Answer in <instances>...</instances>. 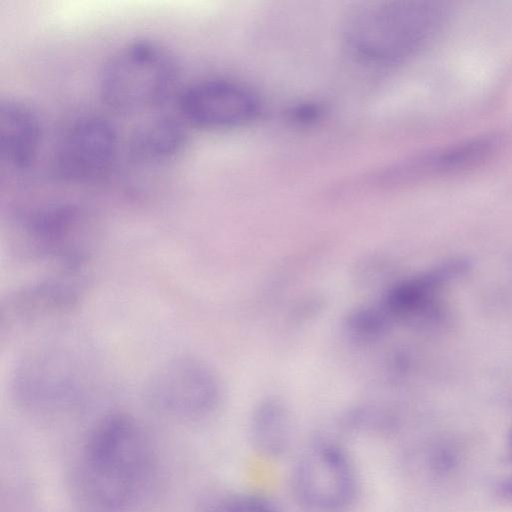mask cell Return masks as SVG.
<instances>
[{
    "instance_id": "277c9868",
    "label": "cell",
    "mask_w": 512,
    "mask_h": 512,
    "mask_svg": "<svg viewBox=\"0 0 512 512\" xmlns=\"http://www.w3.org/2000/svg\"><path fill=\"white\" fill-rule=\"evenodd\" d=\"M15 251L27 259L54 260L76 272L93 250L84 211L73 203H50L17 213Z\"/></svg>"
},
{
    "instance_id": "8fae6325",
    "label": "cell",
    "mask_w": 512,
    "mask_h": 512,
    "mask_svg": "<svg viewBox=\"0 0 512 512\" xmlns=\"http://www.w3.org/2000/svg\"><path fill=\"white\" fill-rule=\"evenodd\" d=\"M42 141V123L28 103L7 99L0 105V154L15 170H25L34 162Z\"/></svg>"
},
{
    "instance_id": "7a4b0ae2",
    "label": "cell",
    "mask_w": 512,
    "mask_h": 512,
    "mask_svg": "<svg viewBox=\"0 0 512 512\" xmlns=\"http://www.w3.org/2000/svg\"><path fill=\"white\" fill-rule=\"evenodd\" d=\"M447 10L431 1L380 2L359 10L347 29L349 46L375 63H395L425 48L439 33Z\"/></svg>"
},
{
    "instance_id": "4fadbf2b",
    "label": "cell",
    "mask_w": 512,
    "mask_h": 512,
    "mask_svg": "<svg viewBox=\"0 0 512 512\" xmlns=\"http://www.w3.org/2000/svg\"><path fill=\"white\" fill-rule=\"evenodd\" d=\"M469 267L467 260L454 258L403 282L389 296L387 306L390 312L401 316L428 312L437 291L446 283L465 274Z\"/></svg>"
},
{
    "instance_id": "2e32d148",
    "label": "cell",
    "mask_w": 512,
    "mask_h": 512,
    "mask_svg": "<svg viewBox=\"0 0 512 512\" xmlns=\"http://www.w3.org/2000/svg\"><path fill=\"white\" fill-rule=\"evenodd\" d=\"M503 489L508 496L512 497V478L505 483Z\"/></svg>"
},
{
    "instance_id": "7c38bea8",
    "label": "cell",
    "mask_w": 512,
    "mask_h": 512,
    "mask_svg": "<svg viewBox=\"0 0 512 512\" xmlns=\"http://www.w3.org/2000/svg\"><path fill=\"white\" fill-rule=\"evenodd\" d=\"M188 136L187 123L182 117H155L136 128L130 139L129 152L139 164H165L185 150Z\"/></svg>"
},
{
    "instance_id": "9c48e42d",
    "label": "cell",
    "mask_w": 512,
    "mask_h": 512,
    "mask_svg": "<svg viewBox=\"0 0 512 512\" xmlns=\"http://www.w3.org/2000/svg\"><path fill=\"white\" fill-rule=\"evenodd\" d=\"M182 119L208 130L240 127L259 112L256 96L243 85L227 79H206L188 86L179 97Z\"/></svg>"
},
{
    "instance_id": "8992f818",
    "label": "cell",
    "mask_w": 512,
    "mask_h": 512,
    "mask_svg": "<svg viewBox=\"0 0 512 512\" xmlns=\"http://www.w3.org/2000/svg\"><path fill=\"white\" fill-rule=\"evenodd\" d=\"M145 395L156 410L179 419H198L217 404L219 388L209 368L191 357L160 366L146 383Z\"/></svg>"
},
{
    "instance_id": "52a82bcc",
    "label": "cell",
    "mask_w": 512,
    "mask_h": 512,
    "mask_svg": "<svg viewBox=\"0 0 512 512\" xmlns=\"http://www.w3.org/2000/svg\"><path fill=\"white\" fill-rule=\"evenodd\" d=\"M84 381L82 370L69 355L48 350L20 363L13 389L23 406L51 412L73 405L83 394Z\"/></svg>"
},
{
    "instance_id": "6da1fadb",
    "label": "cell",
    "mask_w": 512,
    "mask_h": 512,
    "mask_svg": "<svg viewBox=\"0 0 512 512\" xmlns=\"http://www.w3.org/2000/svg\"><path fill=\"white\" fill-rule=\"evenodd\" d=\"M81 456L84 488L106 507L135 505L154 480V451L139 424L126 414H110L97 422Z\"/></svg>"
},
{
    "instance_id": "30bf717a",
    "label": "cell",
    "mask_w": 512,
    "mask_h": 512,
    "mask_svg": "<svg viewBox=\"0 0 512 512\" xmlns=\"http://www.w3.org/2000/svg\"><path fill=\"white\" fill-rule=\"evenodd\" d=\"M74 273L68 272L9 293L0 307L2 336L28 330L71 313L78 306L82 293Z\"/></svg>"
},
{
    "instance_id": "5bb4252c",
    "label": "cell",
    "mask_w": 512,
    "mask_h": 512,
    "mask_svg": "<svg viewBox=\"0 0 512 512\" xmlns=\"http://www.w3.org/2000/svg\"><path fill=\"white\" fill-rule=\"evenodd\" d=\"M252 440L264 456H280L290 441V423L287 413L277 403H267L259 408L253 418Z\"/></svg>"
},
{
    "instance_id": "5b68a950",
    "label": "cell",
    "mask_w": 512,
    "mask_h": 512,
    "mask_svg": "<svg viewBox=\"0 0 512 512\" xmlns=\"http://www.w3.org/2000/svg\"><path fill=\"white\" fill-rule=\"evenodd\" d=\"M292 490L309 512H343L353 502L356 475L347 454L337 445L317 442L298 457Z\"/></svg>"
},
{
    "instance_id": "9a60e30c",
    "label": "cell",
    "mask_w": 512,
    "mask_h": 512,
    "mask_svg": "<svg viewBox=\"0 0 512 512\" xmlns=\"http://www.w3.org/2000/svg\"><path fill=\"white\" fill-rule=\"evenodd\" d=\"M201 512H276L265 498L254 494L216 497L204 503Z\"/></svg>"
},
{
    "instance_id": "ba28073f",
    "label": "cell",
    "mask_w": 512,
    "mask_h": 512,
    "mask_svg": "<svg viewBox=\"0 0 512 512\" xmlns=\"http://www.w3.org/2000/svg\"><path fill=\"white\" fill-rule=\"evenodd\" d=\"M113 124L101 116L74 121L60 140L54 157L57 175L70 182H87L106 174L118 152Z\"/></svg>"
},
{
    "instance_id": "e0dca14e",
    "label": "cell",
    "mask_w": 512,
    "mask_h": 512,
    "mask_svg": "<svg viewBox=\"0 0 512 512\" xmlns=\"http://www.w3.org/2000/svg\"><path fill=\"white\" fill-rule=\"evenodd\" d=\"M510 456L512 458V433H511V438H510Z\"/></svg>"
},
{
    "instance_id": "3957f363",
    "label": "cell",
    "mask_w": 512,
    "mask_h": 512,
    "mask_svg": "<svg viewBox=\"0 0 512 512\" xmlns=\"http://www.w3.org/2000/svg\"><path fill=\"white\" fill-rule=\"evenodd\" d=\"M178 77L177 61L166 47L152 40H135L106 61L99 76V90L110 108L135 113L164 102Z\"/></svg>"
}]
</instances>
